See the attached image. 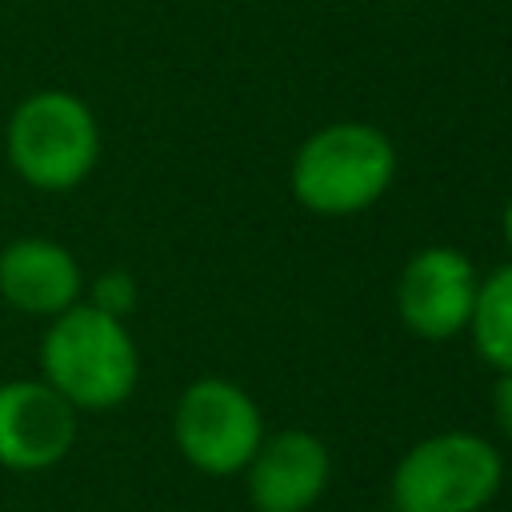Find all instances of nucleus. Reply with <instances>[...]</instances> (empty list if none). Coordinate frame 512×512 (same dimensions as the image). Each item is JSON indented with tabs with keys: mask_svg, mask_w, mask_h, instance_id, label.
Here are the masks:
<instances>
[{
	"mask_svg": "<svg viewBox=\"0 0 512 512\" xmlns=\"http://www.w3.org/2000/svg\"><path fill=\"white\" fill-rule=\"evenodd\" d=\"M40 372L76 412H108L136 392L140 352L124 320L76 300L52 316L40 340Z\"/></svg>",
	"mask_w": 512,
	"mask_h": 512,
	"instance_id": "obj_1",
	"label": "nucleus"
},
{
	"mask_svg": "<svg viewBox=\"0 0 512 512\" xmlns=\"http://www.w3.org/2000/svg\"><path fill=\"white\" fill-rule=\"evenodd\" d=\"M396 176L392 140L364 124L340 120L312 132L288 168L292 196L316 216H352L372 208Z\"/></svg>",
	"mask_w": 512,
	"mask_h": 512,
	"instance_id": "obj_2",
	"label": "nucleus"
},
{
	"mask_svg": "<svg viewBox=\"0 0 512 512\" xmlns=\"http://www.w3.org/2000/svg\"><path fill=\"white\" fill-rule=\"evenodd\" d=\"M12 172L40 192H68L88 180L100 160V128L92 108L60 88L32 92L16 104L4 132Z\"/></svg>",
	"mask_w": 512,
	"mask_h": 512,
	"instance_id": "obj_3",
	"label": "nucleus"
},
{
	"mask_svg": "<svg viewBox=\"0 0 512 512\" xmlns=\"http://www.w3.org/2000/svg\"><path fill=\"white\" fill-rule=\"evenodd\" d=\"M504 484V456L492 440L452 428L416 440L392 468L396 512H480Z\"/></svg>",
	"mask_w": 512,
	"mask_h": 512,
	"instance_id": "obj_4",
	"label": "nucleus"
},
{
	"mask_svg": "<svg viewBox=\"0 0 512 512\" xmlns=\"http://www.w3.org/2000/svg\"><path fill=\"white\" fill-rule=\"evenodd\" d=\"M172 440L196 472L236 476L248 468L264 440V416L240 384L204 376L180 392L172 412Z\"/></svg>",
	"mask_w": 512,
	"mask_h": 512,
	"instance_id": "obj_5",
	"label": "nucleus"
},
{
	"mask_svg": "<svg viewBox=\"0 0 512 512\" xmlns=\"http://www.w3.org/2000/svg\"><path fill=\"white\" fill-rule=\"evenodd\" d=\"M480 276L460 248L432 244L408 256L396 280V312L420 340L460 336L472 320Z\"/></svg>",
	"mask_w": 512,
	"mask_h": 512,
	"instance_id": "obj_6",
	"label": "nucleus"
},
{
	"mask_svg": "<svg viewBox=\"0 0 512 512\" xmlns=\"http://www.w3.org/2000/svg\"><path fill=\"white\" fill-rule=\"evenodd\" d=\"M76 408L48 380L0 384V468L48 472L76 444Z\"/></svg>",
	"mask_w": 512,
	"mask_h": 512,
	"instance_id": "obj_7",
	"label": "nucleus"
},
{
	"mask_svg": "<svg viewBox=\"0 0 512 512\" xmlns=\"http://www.w3.org/2000/svg\"><path fill=\"white\" fill-rule=\"evenodd\" d=\"M248 500L256 512H308L332 480V456L320 436L284 428L264 436L244 468Z\"/></svg>",
	"mask_w": 512,
	"mask_h": 512,
	"instance_id": "obj_8",
	"label": "nucleus"
},
{
	"mask_svg": "<svg viewBox=\"0 0 512 512\" xmlns=\"http://www.w3.org/2000/svg\"><path fill=\"white\" fill-rule=\"evenodd\" d=\"M84 272L76 256L44 236H20L0 248V296L28 316H60L80 300Z\"/></svg>",
	"mask_w": 512,
	"mask_h": 512,
	"instance_id": "obj_9",
	"label": "nucleus"
},
{
	"mask_svg": "<svg viewBox=\"0 0 512 512\" xmlns=\"http://www.w3.org/2000/svg\"><path fill=\"white\" fill-rule=\"evenodd\" d=\"M468 332L484 364H492L496 372H512V264L480 280Z\"/></svg>",
	"mask_w": 512,
	"mask_h": 512,
	"instance_id": "obj_10",
	"label": "nucleus"
},
{
	"mask_svg": "<svg viewBox=\"0 0 512 512\" xmlns=\"http://www.w3.org/2000/svg\"><path fill=\"white\" fill-rule=\"evenodd\" d=\"M88 304L100 308V312H108V316H116V320H124V316L136 308V280H132L128 272L112 268V272H104V276L92 284V300H88Z\"/></svg>",
	"mask_w": 512,
	"mask_h": 512,
	"instance_id": "obj_11",
	"label": "nucleus"
},
{
	"mask_svg": "<svg viewBox=\"0 0 512 512\" xmlns=\"http://www.w3.org/2000/svg\"><path fill=\"white\" fill-rule=\"evenodd\" d=\"M492 416H496V428L512 440V372H500L492 388Z\"/></svg>",
	"mask_w": 512,
	"mask_h": 512,
	"instance_id": "obj_12",
	"label": "nucleus"
},
{
	"mask_svg": "<svg viewBox=\"0 0 512 512\" xmlns=\"http://www.w3.org/2000/svg\"><path fill=\"white\" fill-rule=\"evenodd\" d=\"M500 224H504V244L512 248V196H508V204H504V216H500Z\"/></svg>",
	"mask_w": 512,
	"mask_h": 512,
	"instance_id": "obj_13",
	"label": "nucleus"
}]
</instances>
